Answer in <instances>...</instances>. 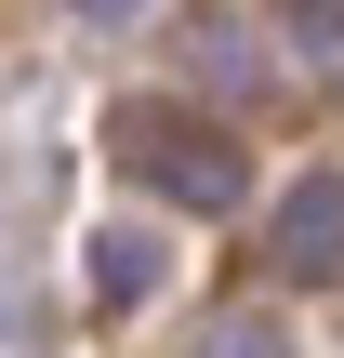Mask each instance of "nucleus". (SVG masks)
Returning a JSON list of instances; mask_svg holds the SVG:
<instances>
[{
    "mask_svg": "<svg viewBox=\"0 0 344 358\" xmlns=\"http://www.w3.org/2000/svg\"><path fill=\"white\" fill-rule=\"evenodd\" d=\"M133 173L172 186V199H199V213L239 199V146H212V133H133Z\"/></svg>",
    "mask_w": 344,
    "mask_h": 358,
    "instance_id": "nucleus-1",
    "label": "nucleus"
},
{
    "mask_svg": "<svg viewBox=\"0 0 344 358\" xmlns=\"http://www.w3.org/2000/svg\"><path fill=\"white\" fill-rule=\"evenodd\" d=\"M278 266H292V279H331V266H344V186H331V173L278 213Z\"/></svg>",
    "mask_w": 344,
    "mask_h": 358,
    "instance_id": "nucleus-2",
    "label": "nucleus"
},
{
    "mask_svg": "<svg viewBox=\"0 0 344 358\" xmlns=\"http://www.w3.org/2000/svg\"><path fill=\"white\" fill-rule=\"evenodd\" d=\"M278 27H292V53L344 93V0H278Z\"/></svg>",
    "mask_w": 344,
    "mask_h": 358,
    "instance_id": "nucleus-3",
    "label": "nucleus"
},
{
    "mask_svg": "<svg viewBox=\"0 0 344 358\" xmlns=\"http://www.w3.org/2000/svg\"><path fill=\"white\" fill-rule=\"evenodd\" d=\"M93 279H106V292H119V306H133V292H146V279H159V252H146V239H106V252H93Z\"/></svg>",
    "mask_w": 344,
    "mask_h": 358,
    "instance_id": "nucleus-4",
    "label": "nucleus"
},
{
    "mask_svg": "<svg viewBox=\"0 0 344 358\" xmlns=\"http://www.w3.org/2000/svg\"><path fill=\"white\" fill-rule=\"evenodd\" d=\"M212 358H278V319H225V332H212Z\"/></svg>",
    "mask_w": 344,
    "mask_h": 358,
    "instance_id": "nucleus-5",
    "label": "nucleus"
},
{
    "mask_svg": "<svg viewBox=\"0 0 344 358\" xmlns=\"http://www.w3.org/2000/svg\"><path fill=\"white\" fill-rule=\"evenodd\" d=\"M106 13H133V0H106Z\"/></svg>",
    "mask_w": 344,
    "mask_h": 358,
    "instance_id": "nucleus-6",
    "label": "nucleus"
}]
</instances>
